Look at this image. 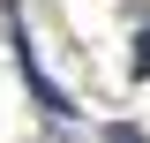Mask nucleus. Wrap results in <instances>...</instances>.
Masks as SVG:
<instances>
[{
  "instance_id": "nucleus-1",
  "label": "nucleus",
  "mask_w": 150,
  "mask_h": 143,
  "mask_svg": "<svg viewBox=\"0 0 150 143\" xmlns=\"http://www.w3.org/2000/svg\"><path fill=\"white\" fill-rule=\"evenodd\" d=\"M135 75H150V23H143V38H135V60H128Z\"/></svg>"
},
{
  "instance_id": "nucleus-2",
  "label": "nucleus",
  "mask_w": 150,
  "mask_h": 143,
  "mask_svg": "<svg viewBox=\"0 0 150 143\" xmlns=\"http://www.w3.org/2000/svg\"><path fill=\"white\" fill-rule=\"evenodd\" d=\"M105 143H150V136H143V128H128V121H120V128H105Z\"/></svg>"
}]
</instances>
